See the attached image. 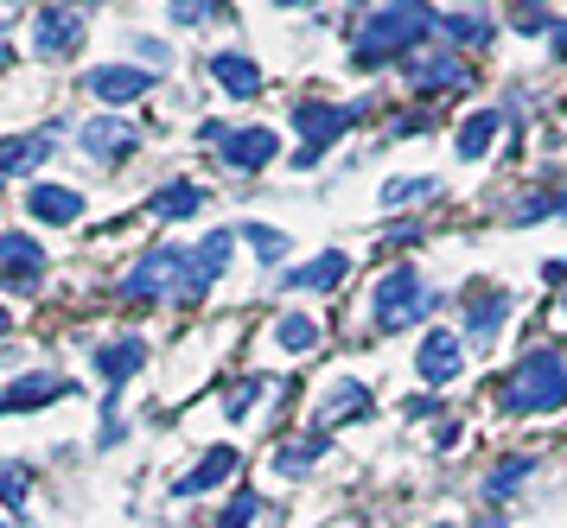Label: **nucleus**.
<instances>
[{
  "label": "nucleus",
  "instance_id": "obj_1",
  "mask_svg": "<svg viewBox=\"0 0 567 528\" xmlns=\"http://www.w3.org/2000/svg\"><path fill=\"white\" fill-rule=\"evenodd\" d=\"M434 7L427 0H389L377 20L363 25V39H358V64L370 71V64H383V58H395V51H409L421 45L427 32H434Z\"/></svg>",
  "mask_w": 567,
  "mask_h": 528
},
{
  "label": "nucleus",
  "instance_id": "obj_2",
  "mask_svg": "<svg viewBox=\"0 0 567 528\" xmlns=\"http://www.w3.org/2000/svg\"><path fill=\"white\" fill-rule=\"evenodd\" d=\"M504 407L511 414H555V407H567V370L555 351H529L523 363L511 370V382H504Z\"/></svg>",
  "mask_w": 567,
  "mask_h": 528
},
{
  "label": "nucleus",
  "instance_id": "obj_3",
  "mask_svg": "<svg viewBox=\"0 0 567 528\" xmlns=\"http://www.w3.org/2000/svg\"><path fill=\"white\" fill-rule=\"evenodd\" d=\"M185 280H192V249H147L122 275V300L147 306V300H185Z\"/></svg>",
  "mask_w": 567,
  "mask_h": 528
},
{
  "label": "nucleus",
  "instance_id": "obj_4",
  "mask_svg": "<svg viewBox=\"0 0 567 528\" xmlns=\"http://www.w3.org/2000/svg\"><path fill=\"white\" fill-rule=\"evenodd\" d=\"M427 312H434V293H421V275H414L409 261L389 268V275L370 287V319H377V331H402V325H414V319H427Z\"/></svg>",
  "mask_w": 567,
  "mask_h": 528
},
{
  "label": "nucleus",
  "instance_id": "obj_5",
  "mask_svg": "<svg viewBox=\"0 0 567 528\" xmlns=\"http://www.w3.org/2000/svg\"><path fill=\"white\" fill-rule=\"evenodd\" d=\"M293 122H300V134H307L300 166H319V153H326L344 127L358 122V108H338V102H326V108H319V102H300V108H293Z\"/></svg>",
  "mask_w": 567,
  "mask_h": 528
},
{
  "label": "nucleus",
  "instance_id": "obj_6",
  "mask_svg": "<svg viewBox=\"0 0 567 528\" xmlns=\"http://www.w3.org/2000/svg\"><path fill=\"white\" fill-rule=\"evenodd\" d=\"M217 159L230 166V173H261L275 153H281V141H275V127H224L217 134Z\"/></svg>",
  "mask_w": 567,
  "mask_h": 528
},
{
  "label": "nucleus",
  "instance_id": "obj_7",
  "mask_svg": "<svg viewBox=\"0 0 567 528\" xmlns=\"http://www.w3.org/2000/svg\"><path fill=\"white\" fill-rule=\"evenodd\" d=\"M230 249H236V229H210L205 242L192 249V280H185V300H205V287L224 268H230Z\"/></svg>",
  "mask_w": 567,
  "mask_h": 528
},
{
  "label": "nucleus",
  "instance_id": "obj_8",
  "mask_svg": "<svg viewBox=\"0 0 567 528\" xmlns=\"http://www.w3.org/2000/svg\"><path fill=\"white\" fill-rule=\"evenodd\" d=\"M210 76H217V90H224L230 102H256L261 96V64L243 58V51H217V58H210Z\"/></svg>",
  "mask_w": 567,
  "mask_h": 528
},
{
  "label": "nucleus",
  "instance_id": "obj_9",
  "mask_svg": "<svg viewBox=\"0 0 567 528\" xmlns=\"http://www.w3.org/2000/svg\"><path fill=\"white\" fill-rule=\"evenodd\" d=\"M83 83H90V96H96V102H115V108H122V102L147 96V83H154V76L134 71V64H96Z\"/></svg>",
  "mask_w": 567,
  "mask_h": 528
},
{
  "label": "nucleus",
  "instance_id": "obj_10",
  "mask_svg": "<svg viewBox=\"0 0 567 528\" xmlns=\"http://www.w3.org/2000/svg\"><path fill=\"white\" fill-rule=\"evenodd\" d=\"M32 45L39 51H78L83 45V13H71V7H39V20H32Z\"/></svg>",
  "mask_w": 567,
  "mask_h": 528
},
{
  "label": "nucleus",
  "instance_id": "obj_11",
  "mask_svg": "<svg viewBox=\"0 0 567 528\" xmlns=\"http://www.w3.org/2000/svg\"><path fill=\"white\" fill-rule=\"evenodd\" d=\"M414 370H421L427 382H453L465 370L460 338H453V331H427V338H421V351H414Z\"/></svg>",
  "mask_w": 567,
  "mask_h": 528
},
{
  "label": "nucleus",
  "instance_id": "obj_12",
  "mask_svg": "<svg viewBox=\"0 0 567 528\" xmlns=\"http://www.w3.org/2000/svg\"><path fill=\"white\" fill-rule=\"evenodd\" d=\"M27 210L39 217V224H78L83 217V191H71V185H32Z\"/></svg>",
  "mask_w": 567,
  "mask_h": 528
},
{
  "label": "nucleus",
  "instance_id": "obj_13",
  "mask_svg": "<svg viewBox=\"0 0 567 528\" xmlns=\"http://www.w3.org/2000/svg\"><path fill=\"white\" fill-rule=\"evenodd\" d=\"M134 141H141V134H134L128 122H122V115H103V122H90L78 134V147L83 153H96V159H115V153H134Z\"/></svg>",
  "mask_w": 567,
  "mask_h": 528
},
{
  "label": "nucleus",
  "instance_id": "obj_14",
  "mask_svg": "<svg viewBox=\"0 0 567 528\" xmlns=\"http://www.w3.org/2000/svg\"><path fill=\"white\" fill-rule=\"evenodd\" d=\"M236 465H243V458H236L230 446H217V453H205V465H192V472L173 484V497H198V490H217L224 478H236Z\"/></svg>",
  "mask_w": 567,
  "mask_h": 528
},
{
  "label": "nucleus",
  "instance_id": "obj_15",
  "mask_svg": "<svg viewBox=\"0 0 567 528\" xmlns=\"http://www.w3.org/2000/svg\"><path fill=\"white\" fill-rule=\"evenodd\" d=\"M141 363H147V344H141V338H115V344L96 351V376L103 382H128Z\"/></svg>",
  "mask_w": 567,
  "mask_h": 528
},
{
  "label": "nucleus",
  "instance_id": "obj_16",
  "mask_svg": "<svg viewBox=\"0 0 567 528\" xmlns=\"http://www.w3.org/2000/svg\"><path fill=\"white\" fill-rule=\"evenodd\" d=\"M58 134H13V141H0V173H32L45 153H52Z\"/></svg>",
  "mask_w": 567,
  "mask_h": 528
},
{
  "label": "nucleus",
  "instance_id": "obj_17",
  "mask_svg": "<svg viewBox=\"0 0 567 528\" xmlns=\"http://www.w3.org/2000/svg\"><path fill=\"white\" fill-rule=\"evenodd\" d=\"M64 395V382L58 376H27V382H13L7 389V402H0V414H32V407H45Z\"/></svg>",
  "mask_w": 567,
  "mask_h": 528
},
{
  "label": "nucleus",
  "instance_id": "obj_18",
  "mask_svg": "<svg viewBox=\"0 0 567 528\" xmlns=\"http://www.w3.org/2000/svg\"><path fill=\"white\" fill-rule=\"evenodd\" d=\"M0 268H7V275H39V268H45V249L13 229V236H0Z\"/></svg>",
  "mask_w": 567,
  "mask_h": 528
},
{
  "label": "nucleus",
  "instance_id": "obj_19",
  "mask_svg": "<svg viewBox=\"0 0 567 528\" xmlns=\"http://www.w3.org/2000/svg\"><path fill=\"white\" fill-rule=\"evenodd\" d=\"M205 204V191L192 185V178H179V185H166V191H154V217H166V224H179V217H192Z\"/></svg>",
  "mask_w": 567,
  "mask_h": 528
},
{
  "label": "nucleus",
  "instance_id": "obj_20",
  "mask_svg": "<svg viewBox=\"0 0 567 528\" xmlns=\"http://www.w3.org/2000/svg\"><path fill=\"white\" fill-rule=\"evenodd\" d=\"M351 275V255H326V261H307V268H293V287H326V293H332L338 280Z\"/></svg>",
  "mask_w": 567,
  "mask_h": 528
},
{
  "label": "nucleus",
  "instance_id": "obj_21",
  "mask_svg": "<svg viewBox=\"0 0 567 528\" xmlns=\"http://www.w3.org/2000/svg\"><path fill=\"white\" fill-rule=\"evenodd\" d=\"M497 325H504V300H497V293H472V306H465V331L485 344Z\"/></svg>",
  "mask_w": 567,
  "mask_h": 528
},
{
  "label": "nucleus",
  "instance_id": "obj_22",
  "mask_svg": "<svg viewBox=\"0 0 567 528\" xmlns=\"http://www.w3.org/2000/svg\"><path fill=\"white\" fill-rule=\"evenodd\" d=\"M491 134H497V108H478V115H465V127H460V153H465V159H478V153L491 147Z\"/></svg>",
  "mask_w": 567,
  "mask_h": 528
},
{
  "label": "nucleus",
  "instance_id": "obj_23",
  "mask_svg": "<svg viewBox=\"0 0 567 528\" xmlns=\"http://www.w3.org/2000/svg\"><path fill=\"white\" fill-rule=\"evenodd\" d=\"M409 76H414V83H427V90H440V83H460L465 64H460V58H414Z\"/></svg>",
  "mask_w": 567,
  "mask_h": 528
},
{
  "label": "nucleus",
  "instance_id": "obj_24",
  "mask_svg": "<svg viewBox=\"0 0 567 528\" xmlns=\"http://www.w3.org/2000/svg\"><path fill=\"white\" fill-rule=\"evenodd\" d=\"M440 32H446V39H460V45H478V51H485L497 25H491L485 13H460V20H440Z\"/></svg>",
  "mask_w": 567,
  "mask_h": 528
},
{
  "label": "nucleus",
  "instance_id": "obj_25",
  "mask_svg": "<svg viewBox=\"0 0 567 528\" xmlns=\"http://www.w3.org/2000/svg\"><path fill=\"white\" fill-rule=\"evenodd\" d=\"M275 338H281V351H312L319 344V325H312L307 312H287L281 325H275Z\"/></svg>",
  "mask_w": 567,
  "mask_h": 528
},
{
  "label": "nucleus",
  "instance_id": "obj_26",
  "mask_svg": "<svg viewBox=\"0 0 567 528\" xmlns=\"http://www.w3.org/2000/svg\"><path fill=\"white\" fill-rule=\"evenodd\" d=\"M224 0H166V13H173V25H205L210 13H217Z\"/></svg>",
  "mask_w": 567,
  "mask_h": 528
},
{
  "label": "nucleus",
  "instance_id": "obj_27",
  "mask_svg": "<svg viewBox=\"0 0 567 528\" xmlns=\"http://www.w3.org/2000/svg\"><path fill=\"white\" fill-rule=\"evenodd\" d=\"M243 236H249V242L261 249V261H281V255H287V236H281V229H268V224H249Z\"/></svg>",
  "mask_w": 567,
  "mask_h": 528
},
{
  "label": "nucleus",
  "instance_id": "obj_28",
  "mask_svg": "<svg viewBox=\"0 0 567 528\" xmlns=\"http://www.w3.org/2000/svg\"><path fill=\"white\" fill-rule=\"evenodd\" d=\"M409 198H434V185L427 178H389L383 185V204H409Z\"/></svg>",
  "mask_w": 567,
  "mask_h": 528
},
{
  "label": "nucleus",
  "instance_id": "obj_29",
  "mask_svg": "<svg viewBox=\"0 0 567 528\" xmlns=\"http://www.w3.org/2000/svg\"><path fill=\"white\" fill-rule=\"evenodd\" d=\"M319 453H326V433H312V439H300V446H287L281 465H287V472H307V465H312Z\"/></svg>",
  "mask_w": 567,
  "mask_h": 528
},
{
  "label": "nucleus",
  "instance_id": "obj_30",
  "mask_svg": "<svg viewBox=\"0 0 567 528\" xmlns=\"http://www.w3.org/2000/svg\"><path fill=\"white\" fill-rule=\"evenodd\" d=\"M256 497H249V490H243V497H230V509H224V516H217V528H249L256 522Z\"/></svg>",
  "mask_w": 567,
  "mask_h": 528
},
{
  "label": "nucleus",
  "instance_id": "obj_31",
  "mask_svg": "<svg viewBox=\"0 0 567 528\" xmlns=\"http://www.w3.org/2000/svg\"><path fill=\"white\" fill-rule=\"evenodd\" d=\"M511 20L523 25V32H548V7H542V0H516Z\"/></svg>",
  "mask_w": 567,
  "mask_h": 528
},
{
  "label": "nucleus",
  "instance_id": "obj_32",
  "mask_svg": "<svg viewBox=\"0 0 567 528\" xmlns=\"http://www.w3.org/2000/svg\"><path fill=\"white\" fill-rule=\"evenodd\" d=\"M363 402H370V395H363L358 382H344V389L332 395V421H351V414H363Z\"/></svg>",
  "mask_w": 567,
  "mask_h": 528
},
{
  "label": "nucleus",
  "instance_id": "obj_33",
  "mask_svg": "<svg viewBox=\"0 0 567 528\" xmlns=\"http://www.w3.org/2000/svg\"><path fill=\"white\" fill-rule=\"evenodd\" d=\"M523 478H529V458H511L504 472H491V497H504V490H511V484H523Z\"/></svg>",
  "mask_w": 567,
  "mask_h": 528
},
{
  "label": "nucleus",
  "instance_id": "obj_34",
  "mask_svg": "<svg viewBox=\"0 0 567 528\" xmlns=\"http://www.w3.org/2000/svg\"><path fill=\"white\" fill-rule=\"evenodd\" d=\"M0 504H27V472H0Z\"/></svg>",
  "mask_w": 567,
  "mask_h": 528
},
{
  "label": "nucleus",
  "instance_id": "obj_35",
  "mask_svg": "<svg viewBox=\"0 0 567 528\" xmlns=\"http://www.w3.org/2000/svg\"><path fill=\"white\" fill-rule=\"evenodd\" d=\"M256 395H261V382H243V389L230 395V414H249V402H256Z\"/></svg>",
  "mask_w": 567,
  "mask_h": 528
},
{
  "label": "nucleus",
  "instance_id": "obj_36",
  "mask_svg": "<svg viewBox=\"0 0 567 528\" xmlns=\"http://www.w3.org/2000/svg\"><path fill=\"white\" fill-rule=\"evenodd\" d=\"M523 224H536V217H548V198H523V210H516Z\"/></svg>",
  "mask_w": 567,
  "mask_h": 528
},
{
  "label": "nucleus",
  "instance_id": "obj_37",
  "mask_svg": "<svg viewBox=\"0 0 567 528\" xmlns=\"http://www.w3.org/2000/svg\"><path fill=\"white\" fill-rule=\"evenodd\" d=\"M134 51H141L147 64H166V45H154V39H134Z\"/></svg>",
  "mask_w": 567,
  "mask_h": 528
},
{
  "label": "nucleus",
  "instance_id": "obj_38",
  "mask_svg": "<svg viewBox=\"0 0 567 528\" xmlns=\"http://www.w3.org/2000/svg\"><path fill=\"white\" fill-rule=\"evenodd\" d=\"M555 58H567V25H555Z\"/></svg>",
  "mask_w": 567,
  "mask_h": 528
},
{
  "label": "nucleus",
  "instance_id": "obj_39",
  "mask_svg": "<svg viewBox=\"0 0 567 528\" xmlns=\"http://www.w3.org/2000/svg\"><path fill=\"white\" fill-rule=\"evenodd\" d=\"M472 528H511V522H504V516H478Z\"/></svg>",
  "mask_w": 567,
  "mask_h": 528
},
{
  "label": "nucleus",
  "instance_id": "obj_40",
  "mask_svg": "<svg viewBox=\"0 0 567 528\" xmlns=\"http://www.w3.org/2000/svg\"><path fill=\"white\" fill-rule=\"evenodd\" d=\"M7 64H13V51H7V45H0V71H7Z\"/></svg>",
  "mask_w": 567,
  "mask_h": 528
},
{
  "label": "nucleus",
  "instance_id": "obj_41",
  "mask_svg": "<svg viewBox=\"0 0 567 528\" xmlns=\"http://www.w3.org/2000/svg\"><path fill=\"white\" fill-rule=\"evenodd\" d=\"M275 7H307V0H275Z\"/></svg>",
  "mask_w": 567,
  "mask_h": 528
},
{
  "label": "nucleus",
  "instance_id": "obj_42",
  "mask_svg": "<svg viewBox=\"0 0 567 528\" xmlns=\"http://www.w3.org/2000/svg\"><path fill=\"white\" fill-rule=\"evenodd\" d=\"M0 331H7V312H0Z\"/></svg>",
  "mask_w": 567,
  "mask_h": 528
},
{
  "label": "nucleus",
  "instance_id": "obj_43",
  "mask_svg": "<svg viewBox=\"0 0 567 528\" xmlns=\"http://www.w3.org/2000/svg\"><path fill=\"white\" fill-rule=\"evenodd\" d=\"M561 217H567V198H561Z\"/></svg>",
  "mask_w": 567,
  "mask_h": 528
},
{
  "label": "nucleus",
  "instance_id": "obj_44",
  "mask_svg": "<svg viewBox=\"0 0 567 528\" xmlns=\"http://www.w3.org/2000/svg\"><path fill=\"white\" fill-rule=\"evenodd\" d=\"M0 7H13V0H0Z\"/></svg>",
  "mask_w": 567,
  "mask_h": 528
},
{
  "label": "nucleus",
  "instance_id": "obj_45",
  "mask_svg": "<svg viewBox=\"0 0 567 528\" xmlns=\"http://www.w3.org/2000/svg\"><path fill=\"white\" fill-rule=\"evenodd\" d=\"M561 312H567V300H561Z\"/></svg>",
  "mask_w": 567,
  "mask_h": 528
},
{
  "label": "nucleus",
  "instance_id": "obj_46",
  "mask_svg": "<svg viewBox=\"0 0 567 528\" xmlns=\"http://www.w3.org/2000/svg\"><path fill=\"white\" fill-rule=\"evenodd\" d=\"M64 7H71V0H64Z\"/></svg>",
  "mask_w": 567,
  "mask_h": 528
}]
</instances>
